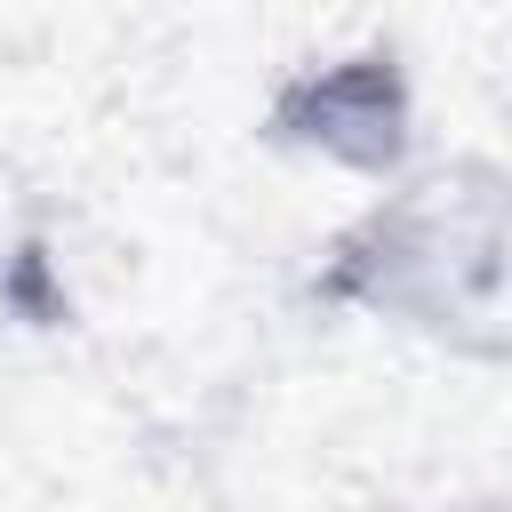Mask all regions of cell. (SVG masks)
Wrapping results in <instances>:
<instances>
[{"mask_svg": "<svg viewBox=\"0 0 512 512\" xmlns=\"http://www.w3.org/2000/svg\"><path fill=\"white\" fill-rule=\"evenodd\" d=\"M352 280L368 304L400 320H488L496 312V192L400 200L352 248Z\"/></svg>", "mask_w": 512, "mask_h": 512, "instance_id": "1", "label": "cell"}, {"mask_svg": "<svg viewBox=\"0 0 512 512\" xmlns=\"http://www.w3.org/2000/svg\"><path fill=\"white\" fill-rule=\"evenodd\" d=\"M400 88H392V72H376V64H344V72H320L288 112H280V136H296V144H312V152H328V160H392L400 152Z\"/></svg>", "mask_w": 512, "mask_h": 512, "instance_id": "2", "label": "cell"}]
</instances>
